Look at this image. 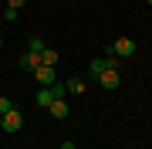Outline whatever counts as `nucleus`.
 <instances>
[{
  "label": "nucleus",
  "instance_id": "obj_19",
  "mask_svg": "<svg viewBox=\"0 0 152 149\" xmlns=\"http://www.w3.org/2000/svg\"><path fill=\"white\" fill-rule=\"evenodd\" d=\"M0 48H4V41H0Z\"/></svg>",
  "mask_w": 152,
  "mask_h": 149
},
{
  "label": "nucleus",
  "instance_id": "obj_5",
  "mask_svg": "<svg viewBox=\"0 0 152 149\" xmlns=\"http://www.w3.org/2000/svg\"><path fill=\"white\" fill-rule=\"evenodd\" d=\"M48 112H51L54 119H68V115H71V105H68L64 98H54V102L48 105Z\"/></svg>",
  "mask_w": 152,
  "mask_h": 149
},
{
  "label": "nucleus",
  "instance_id": "obj_10",
  "mask_svg": "<svg viewBox=\"0 0 152 149\" xmlns=\"http://www.w3.org/2000/svg\"><path fill=\"white\" fill-rule=\"evenodd\" d=\"M105 68L108 71H122V58L118 54H105Z\"/></svg>",
  "mask_w": 152,
  "mask_h": 149
},
{
  "label": "nucleus",
  "instance_id": "obj_12",
  "mask_svg": "<svg viewBox=\"0 0 152 149\" xmlns=\"http://www.w3.org/2000/svg\"><path fill=\"white\" fill-rule=\"evenodd\" d=\"M51 95H54V98H64V95H68V85L64 81H54V85H51Z\"/></svg>",
  "mask_w": 152,
  "mask_h": 149
},
{
  "label": "nucleus",
  "instance_id": "obj_4",
  "mask_svg": "<svg viewBox=\"0 0 152 149\" xmlns=\"http://www.w3.org/2000/svg\"><path fill=\"white\" fill-rule=\"evenodd\" d=\"M118 81H122V75H118V71H108V68H105V71L98 75V85H102L105 92H112V88H118Z\"/></svg>",
  "mask_w": 152,
  "mask_h": 149
},
{
  "label": "nucleus",
  "instance_id": "obj_9",
  "mask_svg": "<svg viewBox=\"0 0 152 149\" xmlns=\"http://www.w3.org/2000/svg\"><path fill=\"white\" fill-rule=\"evenodd\" d=\"M41 65H51V68H54V65H58V51H54V48H44V51H41Z\"/></svg>",
  "mask_w": 152,
  "mask_h": 149
},
{
  "label": "nucleus",
  "instance_id": "obj_2",
  "mask_svg": "<svg viewBox=\"0 0 152 149\" xmlns=\"http://www.w3.org/2000/svg\"><path fill=\"white\" fill-rule=\"evenodd\" d=\"M31 75L37 78V85H41V88H51V85L58 81V75H54V68H51V65H37Z\"/></svg>",
  "mask_w": 152,
  "mask_h": 149
},
{
  "label": "nucleus",
  "instance_id": "obj_11",
  "mask_svg": "<svg viewBox=\"0 0 152 149\" xmlns=\"http://www.w3.org/2000/svg\"><path fill=\"white\" fill-rule=\"evenodd\" d=\"M88 71H91V75L98 78V75H102V71H105V58H95V61H91V65H88Z\"/></svg>",
  "mask_w": 152,
  "mask_h": 149
},
{
  "label": "nucleus",
  "instance_id": "obj_1",
  "mask_svg": "<svg viewBox=\"0 0 152 149\" xmlns=\"http://www.w3.org/2000/svg\"><path fill=\"white\" fill-rule=\"evenodd\" d=\"M24 126V115H20V109H14L10 112H4V115H0V129H4V132H17V129Z\"/></svg>",
  "mask_w": 152,
  "mask_h": 149
},
{
  "label": "nucleus",
  "instance_id": "obj_17",
  "mask_svg": "<svg viewBox=\"0 0 152 149\" xmlns=\"http://www.w3.org/2000/svg\"><path fill=\"white\" fill-rule=\"evenodd\" d=\"M145 4H149V7H152V0H145Z\"/></svg>",
  "mask_w": 152,
  "mask_h": 149
},
{
  "label": "nucleus",
  "instance_id": "obj_8",
  "mask_svg": "<svg viewBox=\"0 0 152 149\" xmlns=\"http://www.w3.org/2000/svg\"><path fill=\"white\" fill-rule=\"evenodd\" d=\"M64 85H68V95H81L85 92V78H68Z\"/></svg>",
  "mask_w": 152,
  "mask_h": 149
},
{
  "label": "nucleus",
  "instance_id": "obj_14",
  "mask_svg": "<svg viewBox=\"0 0 152 149\" xmlns=\"http://www.w3.org/2000/svg\"><path fill=\"white\" fill-rule=\"evenodd\" d=\"M14 109V102L10 98H4V95H0V115H4V112H10Z\"/></svg>",
  "mask_w": 152,
  "mask_h": 149
},
{
  "label": "nucleus",
  "instance_id": "obj_7",
  "mask_svg": "<svg viewBox=\"0 0 152 149\" xmlns=\"http://www.w3.org/2000/svg\"><path fill=\"white\" fill-rule=\"evenodd\" d=\"M34 102H37L41 109H48V105L54 102V95H51V88H37V95H34Z\"/></svg>",
  "mask_w": 152,
  "mask_h": 149
},
{
  "label": "nucleus",
  "instance_id": "obj_16",
  "mask_svg": "<svg viewBox=\"0 0 152 149\" xmlns=\"http://www.w3.org/2000/svg\"><path fill=\"white\" fill-rule=\"evenodd\" d=\"M61 149H75V142H71V139H64V142H61Z\"/></svg>",
  "mask_w": 152,
  "mask_h": 149
},
{
  "label": "nucleus",
  "instance_id": "obj_18",
  "mask_svg": "<svg viewBox=\"0 0 152 149\" xmlns=\"http://www.w3.org/2000/svg\"><path fill=\"white\" fill-rule=\"evenodd\" d=\"M149 78H152V68H149Z\"/></svg>",
  "mask_w": 152,
  "mask_h": 149
},
{
  "label": "nucleus",
  "instance_id": "obj_15",
  "mask_svg": "<svg viewBox=\"0 0 152 149\" xmlns=\"http://www.w3.org/2000/svg\"><path fill=\"white\" fill-rule=\"evenodd\" d=\"M24 4H27V0H10V7H14V10H20Z\"/></svg>",
  "mask_w": 152,
  "mask_h": 149
},
{
  "label": "nucleus",
  "instance_id": "obj_6",
  "mask_svg": "<svg viewBox=\"0 0 152 149\" xmlns=\"http://www.w3.org/2000/svg\"><path fill=\"white\" fill-rule=\"evenodd\" d=\"M37 65H41V54H34V51H27V54H20V68H24V71H34Z\"/></svg>",
  "mask_w": 152,
  "mask_h": 149
},
{
  "label": "nucleus",
  "instance_id": "obj_3",
  "mask_svg": "<svg viewBox=\"0 0 152 149\" xmlns=\"http://www.w3.org/2000/svg\"><path fill=\"white\" fill-rule=\"evenodd\" d=\"M108 54H118V58H132V54H135V41H132V37H118V41H115V44L108 48Z\"/></svg>",
  "mask_w": 152,
  "mask_h": 149
},
{
  "label": "nucleus",
  "instance_id": "obj_13",
  "mask_svg": "<svg viewBox=\"0 0 152 149\" xmlns=\"http://www.w3.org/2000/svg\"><path fill=\"white\" fill-rule=\"evenodd\" d=\"M44 48H48V44H44V41L41 37H31V44H27V51H34V54H41V51Z\"/></svg>",
  "mask_w": 152,
  "mask_h": 149
}]
</instances>
